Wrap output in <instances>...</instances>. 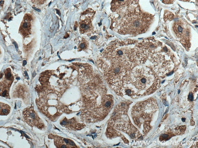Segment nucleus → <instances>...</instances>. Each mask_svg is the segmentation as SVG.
Wrapping results in <instances>:
<instances>
[{"mask_svg":"<svg viewBox=\"0 0 198 148\" xmlns=\"http://www.w3.org/2000/svg\"><path fill=\"white\" fill-rule=\"evenodd\" d=\"M93 17L91 16L83 15L80 17L79 21L80 32L84 33L88 31L91 26V20Z\"/></svg>","mask_w":198,"mask_h":148,"instance_id":"11","label":"nucleus"},{"mask_svg":"<svg viewBox=\"0 0 198 148\" xmlns=\"http://www.w3.org/2000/svg\"><path fill=\"white\" fill-rule=\"evenodd\" d=\"M51 2L49 3L48 6L50 5L51 4Z\"/></svg>","mask_w":198,"mask_h":148,"instance_id":"24","label":"nucleus"},{"mask_svg":"<svg viewBox=\"0 0 198 148\" xmlns=\"http://www.w3.org/2000/svg\"><path fill=\"white\" fill-rule=\"evenodd\" d=\"M168 135L167 134H164L162 135V137L163 138H166L168 137Z\"/></svg>","mask_w":198,"mask_h":148,"instance_id":"19","label":"nucleus"},{"mask_svg":"<svg viewBox=\"0 0 198 148\" xmlns=\"http://www.w3.org/2000/svg\"><path fill=\"white\" fill-rule=\"evenodd\" d=\"M27 61L25 60H24L23 61V66L26 65L27 64Z\"/></svg>","mask_w":198,"mask_h":148,"instance_id":"20","label":"nucleus"},{"mask_svg":"<svg viewBox=\"0 0 198 148\" xmlns=\"http://www.w3.org/2000/svg\"><path fill=\"white\" fill-rule=\"evenodd\" d=\"M10 110V107L8 105L0 103V114L1 115H7L9 114Z\"/></svg>","mask_w":198,"mask_h":148,"instance_id":"13","label":"nucleus"},{"mask_svg":"<svg viewBox=\"0 0 198 148\" xmlns=\"http://www.w3.org/2000/svg\"><path fill=\"white\" fill-rule=\"evenodd\" d=\"M50 139H54L55 146L59 148H78L74 141L57 135L50 134L48 136Z\"/></svg>","mask_w":198,"mask_h":148,"instance_id":"8","label":"nucleus"},{"mask_svg":"<svg viewBox=\"0 0 198 148\" xmlns=\"http://www.w3.org/2000/svg\"><path fill=\"white\" fill-rule=\"evenodd\" d=\"M4 78V82H2L9 87L13 80V77L10 69L8 68L6 69L5 72V76Z\"/></svg>","mask_w":198,"mask_h":148,"instance_id":"12","label":"nucleus"},{"mask_svg":"<svg viewBox=\"0 0 198 148\" xmlns=\"http://www.w3.org/2000/svg\"><path fill=\"white\" fill-rule=\"evenodd\" d=\"M32 8H33L34 9H35V10H36V11H37V12H41V10H40V9H38V8H36V7H32Z\"/></svg>","mask_w":198,"mask_h":148,"instance_id":"18","label":"nucleus"},{"mask_svg":"<svg viewBox=\"0 0 198 148\" xmlns=\"http://www.w3.org/2000/svg\"><path fill=\"white\" fill-rule=\"evenodd\" d=\"M60 124L69 130L74 131L81 130L85 126L84 123H79L75 117L68 119L65 117L61 121Z\"/></svg>","mask_w":198,"mask_h":148,"instance_id":"9","label":"nucleus"},{"mask_svg":"<svg viewBox=\"0 0 198 148\" xmlns=\"http://www.w3.org/2000/svg\"><path fill=\"white\" fill-rule=\"evenodd\" d=\"M189 99L191 100H192L193 99V94L192 93H190L189 96Z\"/></svg>","mask_w":198,"mask_h":148,"instance_id":"16","label":"nucleus"},{"mask_svg":"<svg viewBox=\"0 0 198 148\" xmlns=\"http://www.w3.org/2000/svg\"><path fill=\"white\" fill-rule=\"evenodd\" d=\"M23 114L24 121L32 127L34 126L40 129L44 127L43 122L33 107H30L24 109Z\"/></svg>","mask_w":198,"mask_h":148,"instance_id":"6","label":"nucleus"},{"mask_svg":"<svg viewBox=\"0 0 198 148\" xmlns=\"http://www.w3.org/2000/svg\"><path fill=\"white\" fill-rule=\"evenodd\" d=\"M13 44L15 45V47L16 48H18V45H17V44H16V43L15 42H13Z\"/></svg>","mask_w":198,"mask_h":148,"instance_id":"21","label":"nucleus"},{"mask_svg":"<svg viewBox=\"0 0 198 148\" xmlns=\"http://www.w3.org/2000/svg\"><path fill=\"white\" fill-rule=\"evenodd\" d=\"M160 85V80L154 72L148 67L137 66L129 72L114 91L120 95L135 97L153 93Z\"/></svg>","mask_w":198,"mask_h":148,"instance_id":"1","label":"nucleus"},{"mask_svg":"<svg viewBox=\"0 0 198 148\" xmlns=\"http://www.w3.org/2000/svg\"><path fill=\"white\" fill-rule=\"evenodd\" d=\"M32 19V17L29 14L25 15L23 18L19 28V31L24 36L28 35L30 33Z\"/></svg>","mask_w":198,"mask_h":148,"instance_id":"10","label":"nucleus"},{"mask_svg":"<svg viewBox=\"0 0 198 148\" xmlns=\"http://www.w3.org/2000/svg\"><path fill=\"white\" fill-rule=\"evenodd\" d=\"M185 118H182V120L183 122H184V121H185Z\"/></svg>","mask_w":198,"mask_h":148,"instance_id":"23","label":"nucleus"},{"mask_svg":"<svg viewBox=\"0 0 198 148\" xmlns=\"http://www.w3.org/2000/svg\"><path fill=\"white\" fill-rule=\"evenodd\" d=\"M172 55L165 51L153 55L152 68L154 72L159 76H163L171 72L175 66V61Z\"/></svg>","mask_w":198,"mask_h":148,"instance_id":"5","label":"nucleus"},{"mask_svg":"<svg viewBox=\"0 0 198 148\" xmlns=\"http://www.w3.org/2000/svg\"><path fill=\"white\" fill-rule=\"evenodd\" d=\"M87 42L85 39H83L78 45V49L79 51L86 49L88 47Z\"/></svg>","mask_w":198,"mask_h":148,"instance_id":"15","label":"nucleus"},{"mask_svg":"<svg viewBox=\"0 0 198 148\" xmlns=\"http://www.w3.org/2000/svg\"><path fill=\"white\" fill-rule=\"evenodd\" d=\"M164 1V2H163L167 4V3H171L173 1Z\"/></svg>","mask_w":198,"mask_h":148,"instance_id":"17","label":"nucleus"},{"mask_svg":"<svg viewBox=\"0 0 198 148\" xmlns=\"http://www.w3.org/2000/svg\"><path fill=\"white\" fill-rule=\"evenodd\" d=\"M0 83V95L3 97L8 96L9 94V87L2 82Z\"/></svg>","mask_w":198,"mask_h":148,"instance_id":"14","label":"nucleus"},{"mask_svg":"<svg viewBox=\"0 0 198 148\" xmlns=\"http://www.w3.org/2000/svg\"><path fill=\"white\" fill-rule=\"evenodd\" d=\"M130 104L128 102H123L115 108L108 124L106 134L108 137H114L117 130L126 133L133 138L139 135V131L128 119L127 113Z\"/></svg>","mask_w":198,"mask_h":148,"instance_id":"2","label":"nucleus"},{"mask_svg":"<svg viewBox=\"0 0 198 148\" xmlns=\"http://www.w3.org/2000/svg\"><path fill=\"white\" fill-rule=\"evenodd\" d=\"M152 16L149 14L132 12L124 18L118 30L120 33L138 34L145 32L149 27Z\"/></svg>","mask_w":198,"mask_h":148,"instance_id":"4","label":"nucleus"},{"mask_svg":"<svg viewBox=\"0 0 198 148\" xmlns=\"http://www.w3.org/2000/svg\"><path fill=\"white\" fill-rule=\"evenodd\" d=\"M173 29L175 35L180 40L186 41L189 40L190 31L187 24L180 20L175 21L173 23Z\"/></svg>","mask_w":198,"mask_h":148,"instance_id":"7","label":"nucleus"},{"mask_svg":"<svg viewBox=\"0 0 198 148\" xmlns=\"http://www.w3.org/2000/svg\"><path fill=\"white\" fill-rule=\"evenodd\" d=\"M158 109L157 104L153 98L138 103L133 107L131 115L134 122L139 128L143 127L144 133L150 129V122Z\"/></svg>","mask_w":198,"mask_h":148,"instance_id":"3","label":"nucleus"},{"mask_svg":"<svg viewBox=\"0 0 198 148\" xmlns=\"http://www.w3.org/2000/svg\"><path fill=\"white\" fill-rule=\"evenodd\" d=\"M96 37H97V36H93L91 37L90 38V39H95L96 38Z\"/></svg>","mask_w":198,"mask_h":148,"instance_id":"22","label":"nucleus"}]
</instances>
